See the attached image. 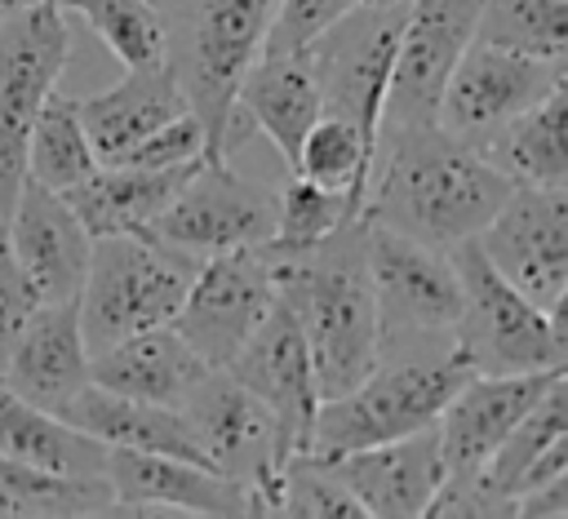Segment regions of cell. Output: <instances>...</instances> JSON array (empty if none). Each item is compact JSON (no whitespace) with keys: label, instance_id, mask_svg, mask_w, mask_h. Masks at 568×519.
<instances>
[{"label":"cell","instance_id":"cell-27","mask_svg":"<svg viewBox=\"0 0 568 519\" xmlns=\"http://www.w3.org/2000/svg\"><path fill=\"white\" fill-rule=\"evenodd\" d=\"M58 417H67L84 435L102 439L106 448H133V452H164V457L204 461V452H200V444H195V435H191V426H186V417L178 408L129 399V395H111V390H102L93 381Z\"/></svg>","mask_w":568,"mask_h":519},{"label":"cell","instance_id":"cell-9","mask_svg":"<svg viewBox=\"0 0 568 519\" xmlns=\"http://www.w3.org/2000/svg\"><path fill=\"white\" fill-rule=\"evenodd\" d=\"M399 27H404V9L359 0L306 44L320 84V111L351 120L368 146H377L382 98L395 67Z\"/></svg>","mask_w":568,"mask_h":519},{"label":"cell","instance_id":"cell-10","mask_svg":"<svg viewBox=\"0 0 568 519\" xmlns=\"http://www.w3.org/2000/svg\"><path fill=\"white\" fill-rule=\"evenodd\" d=\"M146 231L195 262L231 248H253L275 231V191L240 177L226 160H200V169L146 222Z\"/></svg>","mask_w":568,"mask_h":519},{"label":"cell","instance_id":"cell-2","mask_svg":"<svg viewBox=\"0 0 568 519\" xmlns=\"http://www.w3.org/2000/svg\"><path fill=\"white\" fill-rule=\"evenodd\" d=\"M266 248V244H262ZM271 275H275V297L293 311L311 368H315V390L320 399H333L351 390L377 359V302L368 284V222L364 213L328 231L324 240L293 248V253H271Z\"/></svg>","mask_w":568,"mask_h":519},{"label":"cell","instance_id":"cell-12","mask_svg":"<svg viewBox=\"0 0 568 519\" xmlns=\"http://www.w3.org/2000/svg\"><path fill=\"white\" fill-rule=\"evenodd\" d=\"M271 302H275V275H271L266 248L262 244L231 248L195 266L182 293V306L173 311L169 324L209 368H226V359L262 324Z\"/></svg>","mask_w":568,"mask_h":519},{"label":"cell","instance_id":"cell-42","mask_svg":"<svg viewBox=\"0 0 568 519\" xmlns=\"http://www.w3.org/2000/svg\"><path fill=\"white\" fill-rule=\"evenodd\" d=\"M364 4H386V9H408V0H364Z\"/></svg>","mask_w":568,"mask_h":519},{"label":"cell","instance_id":"cell-40","mask_svg":"<svg viewBox=\"0 0 568 519\" xmlns=\"http://www.w3.org/2000/svg\"><path fill=\"white\" fill-rule=\"evenodd\" d=\"M510 515H519V519H568V470L564 475H550V479H541V484H532L515 506H510Z\"/></svg>","mask_w":568,"mask_h":519},{"label":"cell","instance_id":"cell-21","mask_svg":"<svg viewBox=\"0 0 568 519\" xmlns=\"http://www.w3.org/2000/svg\"><path fill=\"white\" fill-rule=\"evenodd\" d=\"M328 461L342 475V484L351 488V497L359 501L364 519H373V515H395V519L426 515L435 492H439V479H444L435 421L422 430H408L399 439L337 452Z\"/></svg>","mask_w":568,"mask_h":519},{"label":"cell","instance_id":"cell-26","mask_svg":"<svg viewBox=\"0 0 568 519\" xmlns=\"http://www.w3.org/2000/svg\"><path fill=\"white\" fill-rule=\"evenodd\" d=\"M200 169V160L191 164H173V169H133V164H98L80 186L62 191V200L71 204V213L80 217V226L98 240V235H115V231H142L178 191L182 182Z\"/></svg>","mask_w":568,"mask_h":519},{"label":"cell","instance_id":"cell-25","mask_svg":"<svg viewBox=\"0 0 568 519\" xmlns=\"http://www.w3.org/2000/svg\"><path fill=\"white\" fill-rule=\"evenodd\" d=\"M204 368L209 364L182 342V333L173 324L129 333V337L111 342L106 350L89 355V381L93 386H102L111 395L164 404V408H178L186 399V390L204 377Z\"/></svg>","mask_w":568,"mask_h":519},{"label":"cell","instance_id":"cell-16","mask_svg":"<svg viewBox=\"0 0 568 519\" xmlns=\"http://www.w3.org/2000/svg\"><path fill=\"white\" fill-rule=\"evenodd\" d=\"M559 80H568V62H541V58H524V53L470 40L439 93L435 124L479 146L493 129L528 111Z\"/></svg>","mask_w":568,"mask_h":519},{"label":"cell","instance_id":"cell-23","mask_svg":"<svg viewBox=\"0 0 568 519\" xmlns=\"http://www.w3.org/2000/svg\"><path fill=\"white\" fill-rule=\"evenodd\" d=\"M235 111L248 120V129L275 142L284 164H293L306 129L320 120V84H315L311 49L257 53L235 84Z\"/></svg>","mask_w":568,"mask_h":519},{"label":"cell","instance_id":"cell-5","mask_svg":"<svg viewBox=\"0 0 568 519\" xmlns=\"http://www.w3.org/2000/svg\"><path fill=\"white\" fill-rule=\"evenodd\" d=\"M195 266H200L195 257L155 240L146 226L98 235L89 248L80 297H75L89 355L106 350L129 333L169 324L173 311L182 306V293Z\"/></svg>","mask_w":568,"mask_h":519},{"label":"cell","instance_id":"cell-1","mask_svg":"<svg viewBox=\"0 0 568 519\" xmlns=\"http://www.w3.org/2000/svg\"><path fill=\"white\" fill-rule=\"evenodd\" d=\"M515 182L439 124H382L364 217L435 248L475 240Z\"/></svg>","mask_w":568,"mask_h":519},{"label":"cell","instance_id":"cell-28","mask_svg":"<svg viewBox=\"0 0 568 519\" xmlns=\"http://www.w3.org/2000/svg\"><path fill=\"white\" fill-rule=\"evenodd\" d=\"M568 80L546 89L528 111L510 115L479 142V155L497 164L515 186H568Z\"/></svg>","mask_w":568,"mask_h":519},{"label":"cell","instance_id":"cell-3","mask_svg":"<svg viewBox=\"0 0 568 519\" xmlns=\"http://www.w3.org/2000/svg\"><path fill=\"white\" fill-rule=\"evenodd\" d=\"M475 368L453 342V333L382 337L373 368L351 390L320 399L306 452L337 457L364 444L422 430L439 417V408L457 395V386Z\"/></svg>","mask_w":568,"mask_h":519},{"label":"cell","instance_id":"cell-32","mask_svg":"<svg viewBox=\"0 0 568 519\" xmlns=\"http://www.w3.org/2000/svg\"><path fill=\"white\" fill-rule=\"evenodd\" d=\"M475 40L541 62H568V0H484Z\"/></svg>","mask_w":568,"mask_h":519},{"label":"cell","instance_id":"cell-35","mask_svg":"<svg viewBox=\"0 0 568 519\" xmlns=\"http://www.w3.org/2000/svg\"><path fill=\"white\" fill-rule=\"evenodd\" d=\"M364 208L337 191V186H320L302 173H288V182L275 191V231L266 240L271 253H293L306 248L315 240H324L328 231H337L342 222L359 217Z\"/></svg>","mask_w":568,"mask_h":519},{"label":"cell","instance_id":"cell-4","mask_svg":"<svg viewBox=\"0 0 568 519\" xmlns=\"http://www.w3.org/2000/svg\"><path fill=\"white\" fill-rule=\"evenodd\" d=\"M280 0H155L164 22V62L173 67L191 115L204 129V160H226L235 84L262 53Z\"/></svg>","mask_w":568,"mask_h":519},{"label":"cell","instance_id":"cell-34","mask_svg":"<svg viewBox=\"0 0 568 519\" xmlns=\"http://www.w3.org/2000/svg\"><path fill=\"white\" fill-rule=\"evenodd\" d=\"M62 13H75L115 62L146 67L164 58V22L155 0H53Z\"/></svg>","mask_w":568,"mask_h":519},{"label":"cell","instance_id":"cell-15","mask_svg":"<svg viewBox=\"0 0 568 519\" xmlns=\"http://www.w3.org/2000/svg\"><path fill=\"white\" fill-rule=\"evenodd\" d=\"M479 4L484 0H408L382 98V124H435L439 93L475 40Z\"/></svg>","mask_w":568,"mask_h":519},{"label":"cell","instance_id":"cell-18","mask_svg":"<svg viewBox=\"0 0 568 519\" xmlns=\"http://www.w3.org/2000/svg\"><path fill=\"white\" fill-rule=\"evenodd\" d=\"M226 373L271 408L284 461L306 452L311 421H315V408H320V390H315V368H311L306 337H302L293 311L280 297L271 302L262 324L244 337V346L226 359Z\"/></svg>","mask_w":568,"mask_h":519},{"label":"cell","instance_id":"cell-22","mask_svg":"<svg viewBox=\"0 0 568 519\" xmlns=\"http://www.w3.org/2000/svg\"><path fill=\"white\" fill-rule=\"evenodd\" d=\"M4 231H9V244H13L27 279L40 293V302L80 297L93 235L80 226V217L71 213V204L58 191L27 177L18 200H13V213L4 222Z\"/></svg>","mask_w":568,"mask_h":519},{"label":"cell","instance_id":"cell-37","mask_svg":"<svg viewBox=\"0 0 568 519\" xmlns=\"http://www.w3.org/2000/svg\"><path fill=\"white\" fill-rule=\"evenodd\" d=\"M204 160V129L200 120L186 111L160 129H151L142 142H133L129 151H120L106 164H133V169H173V164H191Z\"/></svg>","mask_w":568,"mask_h":519},{"label":"cell","instance_id":"cell-19","mask_svg":"<svg viewBox=\"0 0 568 519\" xmlns=\"http://www.w3.org/2000/svg\"><path fill=\"white\" fill-rule=\"evenodd\" d=\"M115 515H160V510H182V515H253V492L186 457H164V452H133V448H106L102 466Z\"/></svg>","mask_w":568,"mask_h":519},{"label":"cell","instance_id":"cell-20","mask_svg":"<svg viewBox=\"0 0 568 519\" xmlns=\"http://www.w3.org/2000/svg\"><path fill=\"white\" fill-rule=\"evenodd\" d=\"M0 381L36 408L62 413L89 386V346L80 333V306L40 302L0 355Z\"/></svg>","mask_w":568,"mask_h":519},{"label":"cell","instance_id":"cell-41","mask_svg":"<svg viewBox=\"0 0 568 519\" xmlns=\"http://www.w3.org/2000/svg\"><path fill=\"white\" fill-rule=\"evenodd\" d=\"M31 4H40V0H0V22L13 18V13H22V9H31Z\"/></svg>","mask_w":568,"mask_h":519},{"label":"cell","instance_id":"cell-38","mask_svg":"<svg viewBox=\"0 0 568 519\" xmlns=\"http://www.w3.org/2000/svg\"><path fill=\"white\" fill-rule=\"evenodd\" d=\"M359 0H280L262 53H284V49H306L333 18L355 9Z\"/></svg>","mask_w":568,"mask_h":519},{"label":"cell","instance_id":"cell-17","mask_svg":"<svg viewBox=\"0 0 568 519\" xmlns=\"http://www.w3.org/2000/svg\"><path fill=\"white\" fill-rule=\"evenodd\" d=\"M568 368H546V373H470L457 395L439 408L435 435H439V497L462 492L479 466L493 457V448L506 439V430L532 408V399Z\"/></svg>","mask_w":568,"mask_h":519},{"label":"cell","instance_id":"cell-36","mask_svg":"<svg viewBox=\"0 0 568 519\" xmlns=\"http://www.w3.org/2000/svg\"><path fill=\"white\" fill-rule=\"evenodd\" d=\"M275 515H293V519H320V515H337V519H359V501L351 497V488L342 484V475L333 470L328 457L315 452H297L284 461L280 484H275Z\"/></svg>","mask_w":568,"mask_h":519},{"label":"cell","instance_id":"cell-30","mask_svg":"<svg viewBox=\"0 0 568 519\" xmlns=\"http://www.w3.org/2000/svg\"><path fill=\"white\" fill-rule=\"evenodd\" d=\"M71 519L115 515L106 475H58L0 452V519Z\"/></svg>","mask_w":568,"mask_h":519},{"label":"cell","instance_id":"cell-14","mask_svg":"<svg viewBox=\"0 0 568 519\" xmlns=\"http://www.w3.org/2000/svg\"><path fill=\"white\" fill-rule=\"evenodd\" d=\"M568 470V373H559L532 408L506 430L479 475L453 492L430 501L426 515H510V506L541 479Z\"/></svg>","mask_w":568,"mask_h":519},{"label":"cell","instance_id":"cell-29","mask_svg":"<svg viewBox=\"0 0 568 519\" xmlns=\"http://www.w3.org/2000/svg\"><path fill=\"white\" fill-rule=\"evenodd\" d=\"M0 452L58 470V475H102L106 444L71 426L67 417L27 404L0 381Z\"/></svg>","mask_w":568,"mask_h":519},{"label":"cell","instance_id":"cell-8","mask_svg":"<svg viewBox=\"0 0 568 519\" xmlns=\"http://www.w3.org/2000/svg\"><path fill=\"white\" fill-rule=\"evenodd\" d=\"M204 461L253 492V515H275V484L284 470L280 435L271 408L244 390L226 368H204V377L178 404Z\"/></svg>","mask_w":568,"mask_h":519},{"label":"cell","instance_id":"cell-31","mask_svg":"<svg viewBox=\"0 0 568 519\" xmlns=\"http://www.w3.org/2000/svg\"><path fill=\"white\" fill-rule=\"evenodd\" d=\"M93 169H98V155L80 124L75 98L49 89V98L40 102L31 133H27V177L62 195V191L80 186Z\"/></svg>","mask_w":568,"mask_h":519},{"label":"cell","instance_id":"cell-11","mask_svg":"<svg viewBox=\"0 0 568 519\" xmlns=\"http://www.w3.org/2000/svg\"><path fill=\"white\" fill-rule=\"evenodd\" d=\"M475 244L528 302L568 311V186H515Z\"/></svg>","mask_w":568,"mask_h":519},{"label":"cell","instance_id":"cell-13","mask_svg":"<svg viewBox=\"0 0 568 519\" xmlns=\"http://www.w3.org/2000/svg\"><path fill=\"white\" fill-rule=\"evenodd\" d=\"M368 284L382 337L453 333L462 315V279L448 248L422 244L382 222H368Z\"/></svg>","mask_w":568,"mask_h":519},{"label":"cell","instance_id":"cell-6","mask_svg":"<svg viewBox=\"0 0 568 519\" xmlns=\"http://www.w3.org/2000/svg\"><path fill=\"white\" fill-rule=\"evenodd\" d=\"M462 279V315L453 342L475 373H546L568 368V311H541L528 302L475 240L448 248Z\"/></svg>","mask_w":568,"mask_h":519},{"label":"cell","instance_id":"cell-24","mask_svg":"<svg viewBox=\"0 0 568 519\" xmlns=\"http://www.w3.org/2000/svg\"><path fill=\"white\" fill-rule=\"evenodd\" d=\"M75 106H80V124L89 133L98 164L115 160L120 151L142 142L151 129L191 111V102L164 58L146 62V67H124L120 84H111L106 93H93V98H75Z\"/></svg>","mask_w":568,"mask_h":519},{"label":"cell","instance_id":"cell-33","mask_svg":"<svg viewBox=\"0 0 568 519\" xmlns=\"http://www.w3.org/2000/svg\"><path fill=\"white\" fill-rule=\"evenodd\" d=\"M293 173L320 182V186H337L346 191L359 208H364V195H368V169H373V146L359 138V129L342 115H324L306 129L302 146H297V160L288 164Z\"/></svg>","mask_w":568,"mask_h":519},{"label":"cell","instance_id":"cell-7","mask_svg":"<svg viewBox=\"0 0 568 519\" xmlns=\"http://www.w3.org/2000/svg\"><path fill=\"white\" fill-rule=\"evenodd\" d=\"M71 62V27L53 0L0 22V222L27 182V133Z\"/></svg>","mask_w":568,"mask_h":519},{"label":"cell","instance_id":"cell-39","mask_svg":"<svg viewBox=\"0 0 568 519\" xmlns=\"http://www.w3.org/2000/svg\"><path fill=\"white\" fill-rule=\"evenodd\" d=\"M36 306H40V293L27 279V271H22V262H18L13 244H9V231L0 222V355H4V346L13 342V333L27 324V315Z\"/></svg>","mask_w":568,"mask_h":519}]
</instances>
